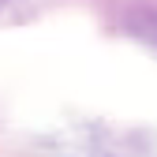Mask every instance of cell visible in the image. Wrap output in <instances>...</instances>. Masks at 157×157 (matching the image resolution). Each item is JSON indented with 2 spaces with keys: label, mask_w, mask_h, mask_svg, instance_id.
<instances>
[]
</instances>
